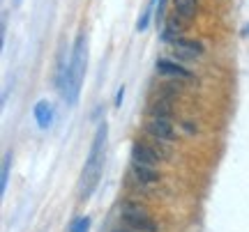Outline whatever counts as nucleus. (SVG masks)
Here are the masks:
<instances>
[{
	"mask_svg": "<svg viewBox=\"0 0 249 232\" xmlns=\"http://www.w3.org/2000/svg\"><path fill=\"white\" fill-rule=\"evenodd\" d=\"M86 64H88V39H86V32H81L74 42V48H71L70 64L67 67L60 64V72H58V88H60L67 106H74L79 99L81 83L86 76Z\"/></svg>",
	"mask_w": 249,
	"mask_h": 232,
	"instance_id": "obj_1",
	"label": "nucleus"
},
{
	"mask_svg": "<svg viewBox=\"0 0 249 232\" xmlns=\"http://www.w3.org/2000/svg\"><path fill=\"white\" fill-rule=\"evenodd\" d=\"M107 136H108V124L99 122L95 138H92V145H90L86 166H83V172H81V200H88L99 184L102 168H104V156H107Z\"/></svg>",
	"mask_w": 249,
	"mask_h": 232,
	"instance_id": "obj_2",
	"label": "nucleus"
},
{
	"mask_svg": "<svg viewBox=\"0 0 249 232\" xmlns=\"http://www.w3.org/2000/svg\"><path fill=\"white\" fill-rule=\"evenodd\" d=\"M124 225L134 232H157V223L152 221V216L143 209L141 205H134V202H124L123 205V216Z\"/></svg>",
	"mask_w": 249,
	"mask_h": 232,
	"instance_id": "obj_3",
	"label": "nucleus"
},
{
	"mask_svg": "<svg viewBox=\"0 0 249 232\" xmlns=\"http://www.w3.org/2000/svg\"><path fill=\"white\" fill-rule=\"evenodd\" d=\"M145 131L155 140H160V143H171V140L178 138V134H176V129H173L169 117H150L148 124H145Z\"/></svg>",
	"mask_w": 249,
	"mask_h": 232,
	"instance_id": "obj_4",
	"label": "nucleus"
},
{
	"mask_svg": "<svg viewBox=\"0 0 249 232\" xmlns=\"http://www.w3.org/2000/svg\"><path fill=\"white\" fill-rule=\"evenodd\" d=\"M161 161V154L155 150V147H150L148 143H134L132 145V163H139V166H150V168H155L157 163Z\"/></svg>",
	"mask_w": 249,
	"mask_h": 232,
	"instance_id": "obj_5",
	"label": "nucleus"
},
{
	"mask_svg": "<svg viewBox=\"0 0 249 232\" xmlns=\"http://www.w3.org/2000/svg\"><path fill=\"white\" fill-rule=\"evenodd\" d=\"M171 44H173V48H176V53H180L182 58H189V60H196V58H201V55H203V44H201V42H196V39L176 37Z\"/></svg>",
	"mask_w": 249,
	"mask_h": 232,
	"instance_id": "obj_6",
	"label": "nucleus"
},
{
	"mask_svg": "<svg viewBox=\"0 0 249 232\" xmlns=\"http://www.w3.org/2000/svg\"><path fill=\"white\" fill-rule=\"evenodd\" d=\"M157 72L164 74V76H171V78H180V80L192 78V74L187 72L185 67H180V64H176V62H171V60H166V58L157 60Z\"/></svg>",
	"mask_w": 249,
	"mask_h": 232,
	"instance_id": "obj_7",
	"label": "nucleus"
},
{
	"mask_svg": "<svg viewBox=\"0 0 249 232\" xmlns=\"http://www.w3.org/2000/svg\"><path fill=\"white\" fill-rule=\"evenodd\" d=\"M132 177L139 182V184H157L160 182V172L150 166H139V163H132Z\"/></svg>",
	"mask_w": 249,
	"mask_h": 232,
	"instance_id": "obj_8",
	"label": "nucleus"
},
{
	"mask_svg": "<svg viewBox=\"0 0 249 232\" xmlns=\"http://www.w3.org/2000/svg\"><path fill=\"white\" fill-rule=\"evenodd\" d=\"M35 120H37V124H39V129H49V126L53 124V108H51V104L49 101H37L35 104Z\"/></svg>",
	"mask_w": 249,
	"mask_h": 232,
	"instance_id": "obj_9",
	"label": "nucleus"
},
{
	"mask_svg": "<svg viewBox=\"0 0 249 232\" xmlns=\"http://www.w3.org/2000/svg\"><path fill=\"white\" fill-rule=\"evenodd\" d=\"M173 7L178 12V16H182L185 21H192L198 12V2L196 0H173Z\"/></svg>",
	"mask_w": 249,
	"mask_h": 232,
	"instance_id": "obj_10",
	"label": "nucleus"
},
{
	"mask_svg": "<svg viewBox=\"0 0 249 232\" xmlns=\"http://www.w3.org/2000/svg\"><path fill=\"white\" fill-rule=\"evenodd\" d=\"M182 28H185V18L176 14L173 18L166 21V28H164V39H166V42H173V39L182 32Z\"/></svg>",
	"mask_w": 249,
	"mask_h": 232,
	"instance_id": "obj_11",
	"label": "nucleus"
},
{
	"mask_svg": "<svg viewBox=\"0 0 249 232\" xmlns=\"http://www.w3.org/2000/svg\"><path fill=\"white\" fill-rule=\"evenodd\" d=\"M9 168H12V152H7V154H5V159H2V172H0V193H5V191H7Z\"/></svg>",
	"mask_w": 249,
	"mask_h": 232,
	"instance_id": "obj_12",
	"label": "nucleus"
},
{
	"mask_svg": "<svg viewBox=\"0 0 249 232\" xmlns=\"http://www.w3.org/2000/svg\"><path fill=\"white\" fill-rule=\"evenodd\" d=\"M171 104L169 101H155L150 106V117H169L171 120Z\"/></svg>",
	"mask_w": 249,
	"mask_h": 232,
	"instance_id": "obj_13",
	"label": "nucleus"
},
{
	"mask_svg": "<svg viewBox=\"0 0 249 232\" xmlns=\"http://www.w3.org/2000/svg\"><path fill=\"white\" fill-rule=\"evenodd\" d=\"M88 230H90L88 216H83V218H79V221H74V223L70 225V232H88Z\"/></svg>",
	"mask_w": 249,
	"mask_h": 232,
	"instance_id": "obj_14",
	"label": "nucleus"
},
{
	"mask_svg": "<svg viewBox=\"0 0 249 232\" xmlns=\"http://www.w3.org/2000/svg\"><path fill=\"white\" fill-rule=\"evenodd\" d=\"M157 5V23L164 21V0H150V9Z\"/></svg>",
	"mask_w": 249,
	"mask_h": 232,
	"instance_id": "obj_15",
	"label": "nucleus"
},
{
	"mask_svg": "<svg viewBox=\"0 0 249 232\" xmlns=\"http://www.w3.org/2000/svg\"><path fill=\"white\" fill-rule=\"evenodd\" d=\"M123 97H124V88L118 90V94H116V106H120L123 104Z\"/></svg>",
	"mask_w": 249,
	"mask_h": 232,
	"instance_id": "obj_16",
	"label": "nucleus"
},
{
	"mask_svg": "<svg viewBox=\"0 0 249 232\" xmlns=\"http://www.w3.org/2000/svg\"><path fill=\"white\" fill-rule=\"evenodd\" d=\"M113 232H134V230H113Z\"/></svg>",
	"mask_w": 249,
	"mask_h": 232,
	"instance_id": "obj_17",
	"label": "nucleus"
},
{
	"mask_svg": "<svg viewBox=\"0 0 249 232\" xmlns=\"http://www.w3.org/2000/svg\"><path fill=\"white\" fill-rule=\"evenodd\" d=\"M245 35H249V26H247V28H245Z\"/></svg>",
	"mask_w": 249,
	"mask_h": 232,
	"instance_id": "obj_18",
	"label": "nucleus"
},
{
	"mask_svg": "<svg viewBox=\"0 0 249 232\" xmlns=\"http://www.w3.org/2000/svg\"><path fill=\"white\" fill-rule=\"evenodd\" d=\"M14 5H21V0H14Z\"/></svg>",
	"mask_w": 249,
	"mask_h": 232,
	"instance_id": "obj_19",
	"label": "nucleus"
}]
</instances>
